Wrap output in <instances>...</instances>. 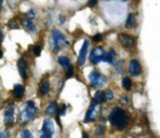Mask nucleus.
I'll use <instances>...</instances> for the list:
<instances>
[{
  "mask_svg": "<svg viewBox=\"0 0 160 138\" xmlns=\"http://www.w3.org/2000/svg\"><path fill=\"white\" fill-rule=\"evenodd\" d=\"M109 121L111 123L112 127H115L116 129H124L129 122H130V118L128 116V113L120 108V107H114L111 111H110V114H109Z\"/></svg>",
  "mask_w": 160,
  "mask_h": 138,
  "instance_id": "f257e3e1",
  "label": "nucleus"
},
{
  "mask_svg": "<svg viewBox=\"0 0 160 138\" xmlns=\"http://www.w3.org/2000/svg\"><path fill=\"white\" fill-rule=\"evenodd\" d=\"M49 45H50V48H51L52 51L58 52V51L62 50L65 46H68V45H69V41L65 39V36H64L60 31L52 30V31H51V37H50V40H49Z\"/></svg>",
  "mask_w": 160,
  "mask_h": 138,
  "instance_id": "f03ea898",
  "label": "nucleus"
},
{
  "mask_svg": "<svg viewBox=\"0 0 160 138\" xmlns=\"http://www.w3.org/2000/svg\"><path fill=\"white\" fill-rule=\"evenodd\" d=\"M36 112H38V108H36L34 101H28L25 108H24L22 112L20 113V123L24 124V123L29 122L30 119H32V118L35 117Z\"/></svg>",
  "mask_w": 160,
  "mask_h": 138,
  "instance_id": "7ed1b4c3",
  "label": "nucleus"
},
{
  "mask_svg": "<svg viewBox=\"0 0 160 138\" xmlns=\"http://www.w3.org/2000/svg\"><path fill=\"white\" fill-rule=\"evenodd\" d=\"M89 82L95 88H100L106 83V78L99 72V71H91L89 73Z\"/></svg>",
  "mask_w": 160,
  "mask_h": 138,
  "instance_id": "20e7f679",
  "label": "nucleus"
},
{
  "mask_svg": "<svg viewBox=\"0 0 160 138\" xmlns=\"http://www.w3.org/2000/svg\"><path fill=\"white\" fill-rule=\"evenodd\" d=\"M14 119H15V106L11 103L5 109V113H4V123L6 126H11L14 123Z\"/></svg>",
  "mask_w": 160,
  "mask_h": 138,
  "instance_id": "39448f33",
  "label": "nucleus"
},
{
  "mask_svg": "<svg viewBox=\"0 0 160 138\" xmlns=\"http://www.w3.org/2000/svg\"><path fill=\"white\" fill-rule=\"evenodd\" d=\"M104 55H105V52H104L102 47H95V48H92V51L90 53V61L96 65V63L102 61Z\"/></svg>",
  "mask_w": 160,
  "mask_h": 138,
  "instance_id": "423d86ee",
  "label": "nucleus"
},
{
  "mask_svg": "<svg viewBox=\"0 0 160 138\" xmlns=\"http://www.w3.org/2000/svg\"><path fill=\"white\" fill-rule=\"evenodd\" d=\"M98 106H99V104L92 103V104L89 107V109H88V112H86V114H85V118H84V122H85V123L92 122V121L96 118V116H98V113H99Z\"/></svg>",
  "mask_w": 160,
  "mask_h": 138,
  "instance_id": "0eeeda50",
  "label": "nucleus"
},
{
  "mask_svg": "<svg viewBox=\"0 0 160 138\" xmlns=\"http://www.w3.org/2000/svg\"><path fill=\"white\" fill-rule=\"evenodd\" d=\"M129 72H130V75L134 76V77H138V76L141 75V65H140V62H139L138 60L132 58V60L129 62Z\"/></svg>",
  "mask_w": 160,
  "mask_h": 138,
  "instance_id": "6e6552de",
  "label": "nucleus"
},
{
  "mask_svg": "<svg viewBox=\"0 0 160 138\" xmlns=\"http://www.w3.org/2000/svg\"><path fill=\"white\" fill-rule=\"evenodd\" d=\"M88 48H89V41L85 40L82 42V46L80 48V52H79V56H78V65L79 66H82L85 63V60H86V55H88Z\"/></svg>",
  "mask_w": 160,
  "mask_h": 138,
  "instance_id": "1a4fd4ad",
  "label": "nucleus"
},
{
  "mask_svg": "<svg viewBox=\"0 0 160 138\" xmlns=\"http://www.w3.org/2000/svg\"><path fill=\"white\" fill-rule=\"evenodd\" d=\"M119 41L126 48H130L134 46V39H132V36H130L128 34H119Z\"/></svg>",
  "mask_w": 160,
  "mask_h": 138,
  "instance_id": "9d476101",
  "label": "nucleus"
},
{
  "mask_svg": "<svg viewBox=\"0 0 160 138\" xmlns=\"http://www.w3.org/2000/svg\"><path fill=\"white\" fill-rule=\"evenodd\" d=\"M18 68H19V73L22 77V80H28V71H29V68H28V63H26V61L24 58H19Z\"/></svg>",
  "mask_w": 160,
  "mask_h": 138,
  "instance_id": "9b49d317",
  "label": "nucleus"
},
{
  "mask_svg": "<svg viewBox=\"0 0 160 138\" xmlns=\"http://www.w3.org/2000/svg\"><path fill=\"white\" fill-rule=\"evenodd\" d=\"M115 57H116V52L111 48L109 52H105V55H104V57H102V61H105V62H108V63H114V62L116 61Z\"/></svg>",
  "mask_w": 160,
  "mask_h": 138,
  "instance_id": "f8f14e48",
  "label": "nucleus"
},
{
  "mask_svg": "<svg viewBox=\"0 0 160 138\" xmlns=\"http://www.w3.org/2000/svg\"><path fill=\"white\" fill-rule=\"evenodd\" d=\"M12 94L15 98H21L24 96V86L22 85H15L12 88Z\"/></svg>",
  "mask_w": 160,
  "mask_h": 138,
  "instance_id": "ddd939ff",
  "label": "nucleus"
},
{
  "mask_svg": "<svg viewBox=\"0 0 160 138\" xmlns=\"http://www.w3.org/2000/svg\"><path fill=\"white\" fill-rule=\"evenodd\" d=\"M41 129H44V131H46L49 133H54V122L50 118H46L44 121V123H42V128Z\"/></svg>",
  "mask_w": 160,
  "mask_h": 138,
  "instance_id": "4468645a",
  "label": "nucleus"
},
{
  "mask_svg": "<svg viewBox=\"0 0 160 138\" xmlns=\"http://www.w3.org/2000/svg\"><path fill=\"white\" fill-rule=\"evenodd\" d=\"M21 24H22V26H24L26 30H29V31H32V32H34V31L36 30V26H35V24H34V22H32L30 19H24Z\"/></svg>",
  "mask_w": 160,
  "mask_h": 138,
  "instance_id": "2eb2a0df",
  "label": "nucleus"
},
{
  "mask_svg": "<svg viewBox=\"0 0 160 138\" xmlns=\"http://www.w3.org/2000/svg\"><path fill=\"white\" fill-rule=\"evenodd\" d=\"M105 99H106V98H105V93H104L102 91H98V92L94 94V103H96V104L102 103Z\"/></svg>",
  "mask_w": 160,
  "mask_h": 138,
  "instance_id": "dca6fc26",
  "label": "nucleus"
},
{
  "mask_svg": "<svg viewBox=\"0 0 160 138\" xmlns=\"http://www.w3.org/2000/svg\"><path fill=\"white\" fill-rule=\"evenodd\" d=\"M56 111H58V106H56V103H55V102H50V103L48 104V107H46L45 113H46V116H52V114L56 113Z\"/></svg>",
  "mask_w": 160,
  "mask_h": 138,
  "instance_id": "f3484780",
  "label": "nucleus"
},
{
  "mask_svg": "<svg viewBox=\"0 0 160 138\" xmlns=\"http://www.w3.org/2000/svg\"><path fill=\"white\" fill-rule=\"evenodd\" d=\"M58 62L65 68V70H68L70 66H71V63H70V60L66 57V56H59L58 57Z\"/></svg>",
  "mask_w": 160,
  "mask_h": 138,
  "instance_id": "a211bd4d",
  "label": "nucleus"
},
{
  "mask_svg": "<svg viewBox=\"0 0 160 138\" xmlns=\"http://www.w3.org/2000/svg\"><path fill=\"white\" fill-rule=\"evenodd\" d=\"M49 88H50V83H49V81H44V82L40 85V88H39V93H40V96H45V94L49 92Z\"/></svg>",
  "mask_w": 160,
  "mask_h": 138,
  "instance_id": "6ab92c4d",
  "label": "nucleus"
},
{
  "mask_svg": "<svg viewBox=\"0 0 160 138\" xmlns=\"http://www.w3.org/2000/svg\"><path fill=\"white\" fill-rule=\"evenodd\" d=\"M122 87H124V90H126V91H130L131 90V87H132V82H131V78L130 77H128V76H125V77H122Z\"/></svg>",
  "mask_w": 160,
  "mask_h": 138,
  "instance_id": "aec40b11",
  "label": "nucleus"
},
{
  "mask_svg": "<svg viewBox=\"0 0 160 138\" xmlns=\"http://www.w3.org/2000/svg\"><path fill=\"white\" fill-rule=\"evenodd\" d=\"M135 24V15L134 14H129L128 15V19H126V22H125V26L128 29H131Z\"/></svg>",
  "mask_w": 160,
  "mask_h": 138,
  "instance_id": "412c9836",
  "label": "nucleus"
},
{
  "mask_svg": "<svg viewBox=\"0 0 160 138\" xmlns=\"http://www.w3.org/2000/svg\"><path fill=\"white\" fill-rule=\"evenodd\" d=\"M104 93H105V98H106L108 101H112V99H114V92H112V91L106 90V91H104Z\"/></svg>",
  "mask_w": 160,
  "mask_h": 138,
  "instance_id": "4be33fe9",
  "label": "nucleus"
},
{
  "mask_svg": "<svg viewBox=\"0 0 160 138\" xmlns=\"http://www.w3.org/2000/svg\"><path fill=\"white\" fill-rule=\"evenodd\" d=\"M21 138H34V137H32V134H31V132L29 129H22Z\"/></svg>",
  "mask_w": 160,
  "mask_h": 138,
  "instance_id": "5701e85b",
  "label": "nucleus"
},
{
  "mask_svg": "<svg viewBox=\"0 0 160 138\" xmlns=\"http://www.w3.org/2000/svg\"><path fill=\"white\" fill-rule=\"evenodd\" d=\"M51 137H52V133H49V132L41 129V132H40V138H51Z\"/></svg>",
  "mask_w": 160,
  "mask_h": 138,
  "instance_id": "b1692460",
  "label": "nucleus"
},
{
  "mask_svg": "<svg viewBox=\"0 0 160 138\" xmlns=\"http://www.w3.org/2000/svg\"><path fill=\"white\" fill-rule=\"evenodd\" d=\"M32 51H34V55H35V56H39L40 52H41V46H40V45H35Z\"/></svg>",
  "mask_w": 160,
  "mask_h": 138,
  "instance_id": "393cba45",
  "label": "nucleus"
},
{
  "mask_svg": "<svg viewBox=\"0 0 160 138\" xmlns=\"http://www.w3.org/2000/svg\"><path fill=\"white\" fill-rule=\"evenodd\" d=\"M66 71H68V72H66V78H69L70 76H72V75H74V68H72V66H70Z\"/></svg>",
  "mask_w": 160,
  "mask_h": 138,
  "instance_id": "a878e982",
  "label": "nucleus"
},
{
  "mask_svg": "<svg viewBox=\"0 0 160 138\" xmlns=\"http://www.w3.org/2000/svg\"><path fill=\"white\" fill-rule=\"evenodd\" d=\"M92 40L96 41V42H98V41H101V40H102V35H101V34H96V35H94Z\"/></svg>",
  "mask_w": 160,
  "mask_h": 138,
  "instance_id": "bb28decb",
  "label": "nucleus"
},
{
  "mask_svg": "<svg viewBox=\"0 0 160 138\" xmlns=\"http://www.w3.org/2000/svg\"><path fill=\"white\" fill-rule=\"evenodd\" d=\"M96 2H98V0H89V2H88V6H89V7H92V6H94Z\"/></svg>",
  "mask_w": 160,
  "mask_h": 138,
  "instance_id": "cd10ccee",
  "label": "nucleus"
},
{
  "mask_svg": "<svg viewBox=\"0 0 160 138\" xmlns=\"http://www.w3.org/2000/svg\"><path fill=\"white\" fill-rule=\"evenodd\" d=\"M121 102H122V103H125V104H128V103H129V97H128V96L121 97Z\"/></svg>",
  "mask_w": 160,
  "mask_h": 138,
  "instance_id": "c85d7f7f",
  "label": "nucleus"
},
{
  "mask_svg": "<svg viewBox=\"0 0 160 138\" xmlns=\"http://www.w3.org/2000/svg\"><path fill=\"white\" fill-rule=\"evenodd\" d=\"M58 22H59V24H62V22H64V16H60L59 20H58Z\"/></svg>",
  "mask_w": 160,
  "mask_h": 138,
  "instance_id": "c756f323",
  "label": "nucleus"
},
{
  "mask_svg": "<svg viewBox=\"0 0 160 138\" xmlns=\"http://www.w3.org/2000/svg\"><path fill=\"white\" fill-rule=\"evenodd\" d=\"M82 138H89V136H88V133H82Z\"/></svg>",
  "mask_w": 160,
  "mask_h": 138,
  "instance_id": "7c9ffc66",
  "label": "nucleus"
},
{
  "mask_svg": "<svg viewBox=\"0 0 160 138\" xmlns=\"http://www.w3.org/2000/svg\"><path fill=\"white\" fill-rule=\"evenodd\" d=\"M0 138H5V136H4V134H2L1 132H0Z\"/></svg>",
  "mask_w": 160,
  "mask_h": 138,
  "instance_id": "2f4dec72",
  "label": "nucleus"
},
{
  "mask_svg": "<svg viewBox=\"0 0 160 138\" xmlns=\"http://www.w3.org/2000/svg\"><path fill=\"white\" fill-rule=\"evenodd\" d=\"M1 5H2V0H0V9H1Z\"/></svg>",
  "mask_w": 160,
  "mask_h": 138,
  "instance_id": "473e14b6",
  "label": "nucleus"
},
{
  "mask_svg": "<svg viewBox=\"0 0 160 138\" xmlns=\"http://www.w3.org/2000/svg\"><path fill=\"white\" fill-rule=\"evenodd\" d=\"M1 56H2V52H1V51H0V57H1Z\"/></svg>",
  "mask_w": 160,
  "mask_h": 138,
  "instance_id": "72a5a7b5",
  "label": "nucleus"
},
{
  "mask_svg": "<svg viewBox=\"0 0 160 138\" xmlns=\"http://www.w3.org/2000/svg\"><path fill=\"white\" fill-rule=\"evenodd\" d=\"M105 1H108V0H105ZM120 1H128V0H120Z\"/></svg>",
  "mask_w": 160,
  "mask_h": 138,
  "instance_id": "f704fd0d",
  "label": "nucleus"
},
{
  "mask_svg": "<svg viewBox=\"0 0 160 138\" xmlns=\"http://www.w3.org/2000/svg\"><path fill=\"white\" fill-rule=\"evenodd\" d=\"M0 99H1V96H0Z\"/></svg>",
  "mask_w": 160,
  "mask_h": 138,
  "instance_id": "c9c22d12",
  "label": "nucleus"
}]
</instances>
